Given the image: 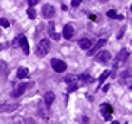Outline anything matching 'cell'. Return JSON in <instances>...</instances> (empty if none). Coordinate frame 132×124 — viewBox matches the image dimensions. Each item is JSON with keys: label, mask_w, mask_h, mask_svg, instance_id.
<instances>
[{"label": "cell", "mask_w": 132, "mask_h": 124, "mask_svg": "<svg viewBox=\"0 0 132 124\" xmlns=\"http://www.w3.org/2000/svg\"><path fill=\"white\" fill-rule=\"evenodd\" d=\"M106 16L109 17L111 19H118V20H123L125 18V16L123 15H118L116 13V11L114 9L108 10L106 12Z\"/></svg>", "instance_id": "18"}, {"label": "cell", "mask_w": 132, "mask_h": 124, "mask_svg": "<svg viewBox=\"0 0 132 124\" xmlns=\"http://www.w3.org/2000/svg\"><path fill=\"white\" fill-rule=\"evenodd\" d=\"M106 43H107V39H101L100 40H98L94 47L92 48V49H90V50L87 52V55H88V56L93 55L96 51H98L100 48H102Z\"/></svg>", "instance_id": "13"}, {"label": "cell", "mask_w": 132, "mask_h": 124, "mask_svg": "<svg viewBox=\"0 0 132 124\" xmlns=\"http://www.w3.org/2000/svg\"><path fill=\"white\" fill-rule=\"evenodd\" d=\"M63 36L64 38L67 40H69L71 38H72L74 33V29L73 27L70 24H66L63 27Z\"/></svg>", "instance_id": "11"}, {"label": "cell", "mask_w": 132, "mask_h": 124, "mask_svg": "<svg viewBox=\"0 0 132 124\" xmlns=\"http://www.w3.org/2000/svg\"><path fill=\"white\" fill-rule=\"evenodd\" d=\"M78 85H77L76 81L71 83L68 86V93H73V92H75V91H76L78 90Z\"/></svg>", "instance_id": "21"}, {"label": "cell", "mask_w": 132, "mask_h": 124, "mask_svg": "<svg viewBox=\"0 0 132 124\" xmlns=\"http://www.w3.org/2000/svg\"><path fill=\"white\" fill-rule=\"evenodd\" d=\"M51 49V42L48 39L44 38L40 40L36 46V54L38 57H43L48 54Z\"/></svg>", "instance_id": "1"}, {"label": "cell", "mask_w": 132, "mask_h": 124, "mask_svg": "<svg viewBox=\"0 0 132 124\" xmlns=\"http://www.w3.org/2000/svg\"><path fill=\"white\" fill-rule=\"evenodd\" d=\"M124 124H128V122H125V123Z\"/></svg>", "instance_id": "39"}, {"label": "cell", "mask_w": 132, "mask_h": 124, "mask_svg": "<svg viewBox=\"0 0 132 124\" xmlns=\"http://www.w3.org/2000/svg\"><path fill=\"white\" fill-rule=\"evenodd\" d=\"M118 62H114L113 64V69L111 71V77L114 79L115 77V75H116V72L118 69Z\"/></svg>", "instance_id": "24"}, {"label": "cell", "mask_w": 132, "mask_h": 124, "mask_svg": "<svg viewBox=\"0 0 132 124\" xmlns=\"http://www.w3.org/2000/svg\"><path fill=\"white\" fill-rule=\"evenodd\" d=\"M120 76L122 79H128V78H131V77H132V69H125L123 72H122L120 73Z\"/></svg>", "instance_id": "20"}, {"label": "cell", "mask_w": 132, "mask_h": 124, "mask_svg": "<svg viewBox=\"0 0 132 124\" xmlns=\"http://www.w3.org/2000/svg\"><path fill=\"white\" fill-rule=\"evenodd\" d=\"M82 122L85 124L88 123V122H89V118L86 116H83L82 117Z\"/></svg>", "instance_id": "29"}, {"label": "cell", "mask_w": 132, "mask_h": 124, "mask_svg": "<svg viewBox=\"0 0 132 124\" xmlns=\"http://www.w3.org/2000/svg\"><path fill=\"white\" fill-rule=\"evenodd\" d=\"M89 18L92 21H95L96 19H97V16H96V15L95 14H90L89 16Z\"/></svg>", "instance_id": "30"}, {"label": "cell", "mask_w": 132, "mask_h": 124, "mask_svg": "<svg viewBox=\"0 0 132 124\" xmlns=\"http://www.w3.org/2000/svg\"><path fill=\"white\" fill-rule=\"evenodd\" d=\"M55 22L51 21L48 23V32L49 36L51 39H53V40L58 41L61 39V34L58 32H55Z\"/></svg>", "instance_id": "7"}, {"label": "cell", "mask_w": 132, "mask_h": 124, "mask_svg": "<svg viewBox=\"0 0 132 124\" xmlns=\"http://www.w3.org/2000/svg\"><path fill=\"white\" fill-rule=\"evenodd\" d=\"M31 84V83L29 82H23L18 84V86L16 87V88L11 93L10 96L13 98H17L22 96L26 91V89L29 86V85Z\"/></svg>", "instance_id": "4"}, {"label": "cell", "mask_w": 132, "mask_h": 124, "mask_svg": "<svg viewBox=\"0 0 132 124\" xmlns=\"http://www.w3.org/2000/svg\"><path fill=\"white\" fill-rule=\"evenodd\" d=\"M99 2H108V0H98Z\"/></svg>", "instance_id": "36"}, {"label": "cell", "mask_w": 132, "mask_h": 124, "mask_svg": "<svg viewBox=\"0 0 132 124\" xmlns=\"http://www.w3.org/2000/svg\"><path fill=\"white\" fill-rule=\"evenodd\" d=\"M129 88H130V89H131V88H132V85H131V86H130Z\"/></svg>", "instance_id": "38"}, {"label": "cell", "mask_w": 132, "mask_h": 124, "mask_svg": "<svg viewBox=\"0 0 132 124\" xmlns=\"http://www.w3.org/2000/svg\"><path fill=\"white\" fill-rule=\"evenodd\" d=\"M51 66L57 73L64 72L67 69V64L63 60L57 58H52L51 60Z\"/></svg>", "instance_id": "3"}, {"label": "cell", "mask_w": 132, "mask_h": 124, "mask_svg": "<svg viewBox=\"0 0 132 124\" xmlns=\"http://www.w3.org/2000/svg\"><path fill=\"white\" fill-rule=\"evenodd\" d=\"M111 71L110 70H105L104 72L102 73V74L100 75V76L98 77V81H99V84H98V86L96 87V91H95V93H96L99 88H101V85L104 83V81H106V79L108 78V76L111 75Z\"/></svg>", "instance_id": "17"}, {"label": "cell", "mask_w": 132, "mask_h": 124, "mask_svg": "<svg viewBox=\"0 0 132 124\" xmlns=\"http://www.w3.org/2000/svg\"><path fill=\"white\" fill-rule=\"evenodd\" d=\"M100 112L106 121H111L113 119L112 114L113 113V108L109 103H102L100 105Z\"/></svg>", "instance_id": "2"}, {"label": "cell", "mask_w": 132, "mask_h": 124, "mask_svg": "<svg viewBox=\"0 0 132 124\" xmlns=\"http://www.w3.org/2000/svg\"><path fill=\"white\" fill-rule=\"evenodd\" d=\"M29 69L27 67H19L18 69L16 76L18 79H22L25 78H29Z\"/></svg>", "instance_id": "16"}, {"label": "cell", "mask_w": 132, "mask_h": 124, "mask_svg": "<svg viewBox=\"0 0 132 124\" xmlns=\"http://www.w3.org/2000/svg\"><path fill=\"white\" fill-rule=\"evenodd\" d=\"M111 53L108 50H103L99 51L94 57V60L97 62H107L111 60Z\"/></svg>", "instance_id": "6"}, {"label": "cell", "mask_w": 132, "mask_h": 124, "mask_svg": "<svg viewBox=\"0 0 132 124\" xmlns=\"http://www.w3.org/2000/svg\"><path fill=\"white\" fill-rule=\"evenodd\" d=\"M27 16L29 17V18L30 20H34L36 19V16H37V13H36V9L33 7H30L27 10Z\"/></svg>", "instance_id": "19"}, {"label": "cell", "mask_w": 132, "mask_h": 124, "mask_svg": "<svg viewBox=\"0 0 132 124\" xmlns=\"http://www.w3.org/2000/svg\"><path fill=\"white\" fill-rule=\"evenodd\" d=\"M5 43H0V51L3 49H4V48H7L9 46H4Z\"/></svg>", "instance_id": "31"}, {"label": "cell", "mask_w": 132, "mask_h": 124, "mask_svg": "<svg viewBox=\"0 0 132 124\" xmlns=\"http://www.w3.org/2000/svg\"><path fill=\"white\" fill-rule=\"evenodd\" d=\"M130 53L129 52H127V48H122L120 51L118 53V55L116 56V57L115 58V60L114 62H125L127 61V60L128 59V57H129Z\"/></svg>", "instance_id": "12"}, {"label": "cell", "mask_w": 132, "mask_h": 124, "mask_svg": "<svg viewBox=\"0 0 132 124\" xmlns=\"http://www.w3.org/2000/svg\"><path fill=\"white\" fill-rule=\"evenodd\" d=\"M111 124H120V122L118 121H114L111 123Z\"/></svg>", "instance_id": "35"}, {"label": "cell", "mask_w": 132, "mask_h": 124, "mask_svg": "<svg viewBox=\"0 0 132 124\" xmlns=\"http://www.w3.org/2000/svg\"><path fill=\"white\" fill-rule=\"evenodd\" d=\"M55 100V94L52 91H47L44 95V102L47 109H50L51 105Z\"/></svg>", "instance_id": "10"}, {"label": "cell", "mask_w": 132, "mask_h": 124, "mask_svg": "<svg viewBox=\"0 0 132 124\" xmlns=\"http://www.w3.org/2000/svg\"><path fill=\"white\" fill-rule=\"evenodd\" d=\"M131 12L132 13V4H131Z\"/></svg>", "instance_id": "37"}, {"label": "cell", "mask_w": 132, "mask_h": 124, "mask_svg": "<svg viewBox=\"0 0 132 124\" xmlns=\"http://www.w3.org/2000/svg\"><path fill=\"white\" fill-rule=\"evenodd\" d=\"M81 2L82 0H71V6L73 8L78 7Z\"/></svg>", "instance_id": "27"}, {"label": "cell", "mask_w": 132, "mask_h": 124, "mask_svg": "<svg viewBox=\"0 0 132 124\" xmlns=\"http://www.w3.org/2000/svg\"><path fill=\"white\" fill-rule=\"evenodd\" d=\"M78 44L82 50H87L92 46V41L87 38H82L78 41Z\"/></svg>", "instance_id": "14"}, {"label": "cell", "mask_w": 132, "mask_h": 124, "mask_svg": "<svg viewBox=\"0 0 132 124\" xmlns=\"http://www.w3.org/2000/svg\"><path fill=\"white\" fill-rule=\"evenodd\" d=\"M0 25H2L5 28H7L10 26V23L8 20L4 18H0Z\"/></svg>", "instance_id": "25"}, {"label": "cell", "mask_w": 132, "mask_h": 124, "mask_svg": "<svg viewBox=\"0 0 132 124\" xmlns=\"http://www.w3.org/2000/svg\"><path fill=\"white\" fill-rule=\"evenodd\" d=\"M88 100H89V102H93L94 101V97L92 96H89L88 97H87Z\"/></svg>", "instance_id": "34"}, {"label": "cell", "mask_w": 132, "mask_h": 124, "mask_svg": "<svg viewBox=\"0 0 132 124\" xmlns=\"http://www.w3.org/2000/svg\"><path fill=\"white\" fill-rule=\"evenodd\" d=\"M18 44L22 48L24 55H28L29 54V45L27 38L25 36L20 37L18 39Z\"/></svg>", "instance_id": "9"}, {"label": "cell", "mask_w": 132, "mask_h": 124, "mask_svg": "<svg viewBox=\"0 0 132 124\" xmlns=\"http://www.w3.org/2000/svg\"><path fill=\"white\" fill-rule=\"evenodd\" d=\"M77 78L80 81L85 82V83H87V84H92L96 81L95 79L92 77L91 75L89 74H80L77 75Z\"/></svg>", "instance_id": "15"}, {"label": "cell", "mask_w": 132, "mask_h": 124, "mask_svg": "<svg viewBox=\"0 0 132 124\" xmlns=\"http://www.w3.org/2000/svg\"><path fill=\"white\" fill-rule=\"evenodd\" d=\"M20 104L15 103V104H0V113H5V112H12L17 110L20 107Z\"/></svg>", "instance_id": "8"}, {"label": "cell", "mask_w": 132, "mask_h": 124, "mask_svg": "<svg viewBox=\"0 0 132 124\" xmlns=\"http://www.w3.org/2000/svg\"><path fill=\"white\" fill-rule=\"evenodd\" d=\"M127 28V25H123L121 29H120V32H119V33H118V36H117V39L118 40H120L122 38L123 36H124V34H125V32H126V30Z\"/></svg>", "instance_id": "23"}, {"label": "cell", "mask_w": 132, "mask_h": 124, "mask_svg": "<svg viewBox=\"0 0 132 124\" xmlns=\"http://www.w3.org/2000/svg\"><path fill=\"white\" fill-rule=\"evenodd\" d=\"M64 103H66V105H67L68 99H69V95L68 94H64Z\"/></svg>", "instance_id": "32"}, {"label": "cell", "mask_w": 132, "mask_h": 124, "mask_svg": "<svg viewBox=\"0 0 132 124\" xmlns=\"http://www.w3.org/2000/svg\"><path fill=\"white\" fill-rule=\"evenodd\" d=\"M42 11V15L44 18L48 19V18H52L55 15V8L53 5L50 4H43L41 9Z\"/></svg>", "instance_id": "5"}, {"label": "cell", "mask_w": 132, "mask_h": 124, "mask_svg": "<svg viewBox=\"0 0 132 124\" xmlns=\"http://www.w3.org/2000/svg\"><path fill=\"white\" fill-rule=\"evenodd\" d=\"M76 76L73 75V74H68L64 78V80L67 84H69L71 83L75 82L76 81Z\"/></svg>", "instance_id": "22"}, {"label": "cell", "mask_w": 132, "mask_h": 124, "mask_svg": "<svg viewBox=\"0 0 132 124\" xmlns=\"http://www.w3.org/2000/svg\"><path fill=\"white\" fill-rule=\"evenodd\" d=\"M41 0H28V5L30 7H33L40 2Z\"/></svg>", "instance_id": "26"}, {"label": "cell", "mask_w": 132, "mask_h": 124, "mask_svg": "<svg viewBox=\"0 0 132 124\" xmlns=\"http://www.w3.org/2000/svg\"><path fill=\"white\" fill-rule=\"evenodd\" d=\"M110 86H111V84H109V83L104 85V86L102 88V91L103 93H107L109 90V88H110Z\"/></svg>", "instance_id": "28"}, {"label": "cell", "mask_w": 132, "mask_h": 124, "mask_svg": "<svg viewBox=\"0 0 132 124\" xmlns=\"http://www.w3.org/2000/svg\"><path fill=\"white\" fill-rule=\"evenodd\" d=\"M61 9L62 11H68V6L66 4H62Z\"/></svg>", "instance_id": "33"}]
</instances>
